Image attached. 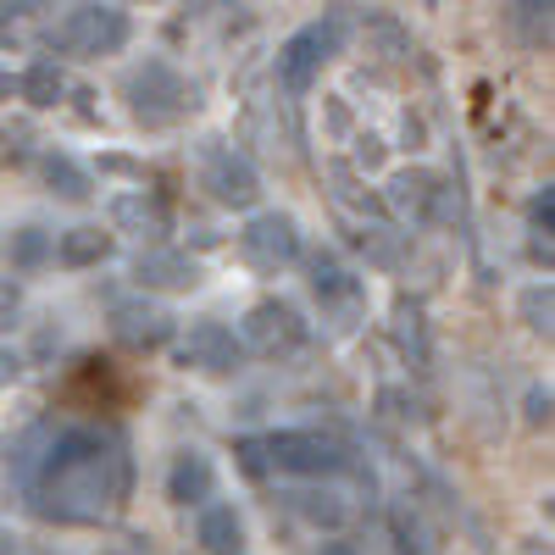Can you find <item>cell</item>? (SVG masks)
I'll return each mask as SVG.
<instances>
[{
    "label": "cell",
    "mask_w": 555,
    "mask_h": 555,
    "mask_svg": "<svg viewBox=\"0 0 555 555\" xmlns=\"http://www.w3.org/2000/svg\"><path fill=\"white\" fill-rule=\"evenodd\" d=\"M128 450L117 434L67 428L34 455V512L56 522H106L128 500Z\"/></svg>",
    "instance_id": "1"
},
{
    "label": "cell",
    "mask_w": 555,
    "mask_h": 555,
    "mask_svg": "<svg viewBox=\"0 0 555 555\" xmlns=\"http://www.w3.org/2000/svg\"><path fill=\"white\" fill-rule=\"evenodd\" d=\"M128 95H133V117L151 122V128L178 122V117L195 112V89L183 83L167 62H145V67H139V73L128 78Z\"/></svg>",
    "instance_id": "2"
},
{
    "label": "cell",
    "mask_w": 555,
    "mask_h": 555,
    "mask_svg": "<svg viewBox=\"0 0 555 555\" xmlns=\"http://www.w3.org/2000/svg\"><path fill=\"white\" fill-rule=\"evenodd\" d=\"M339 44H345V28L328 17V23H311V28H300L284 51H278V83L289 89V95H306L311 89V78L322 73V62L328 56H339Z\"/></svg>",
    "instance_id": "3"
},
{
    "label": "cell",
    "mask_w": 555,
    "mask_h": 555,
    "mask_svg": "<svg viewBox=\"0 0 555 555\" xmlns=\"http://www.w3.org/2000/svg\"><path fill=\"white\" fill-rule=\"evenodd\" d=\"M122 39H128V17L117 7H78L51 28V44L56 51H73V56H106Z\"/></svg>",
    "instance_id": "4"
},
{
    "label": "cell",
    "mask_w": 555,
    "mask_h": 555,
    "mask_svg": "<svg viewBox=\"0 0 555 555\" xmlns=\"http://www.w3.org/2000/svg\"><path fill=\"white\" fill-rule=\"evenodd\" d=\"M267 467H278V473H334V467H345V450L322 434H278V439H267Z\"/></svg>",
    "instance_id": "5"
},
{
    "label": "cell",
    "mask_w": 555,
    "mask_h": 555,
    "mask_svg": "<svg viewBox=\"0 0 555 555\" xmlns=\"http://www.w3.org/2000/svg\"><path fill=\"white\" fill-rule=\"evenodd\" d=\"M201 183H206L222 206H250V201L261 195L256 172H250L234 151H222V145H206V156H201Z\"/></svg>",
    "instance_id": "6"
},
{
    "label": "cell",
    "mask_w": 555,
    "mask_h": 555,
    "mask_svg": "<svg viewBox=\"0 0 555 555\" xmlns=\"http://www.w3.org/2000/svg\"><path fill=\"white\" fill-rule=\"evenodd\" d=\"M300 317H295V306H284V300H261L256 311H250V322H245V345L256 350V356H284V350H295L300 345Z\"/></svg>",
    "instance_id": "7"
},
{
    "label": "cell",
    "mask_w": 555,
    "mask_h": 555,
    "mask_svg": "<svg viewBox=\"0 0 555 555\" xmlns=\"http://www.w3.org/2000/svg\"><path fill=\"white\" fill-rule=\"evenodd\" d=\"M240 250L256 261V267H284V261H295V250H300V234H295V222L289 217H278V211H267V217H256L245 234H240Z\"/></svg>",
    "instance_id": "8"
},
{
    "label": "cell",
    "mask_w": 555,
    "mask_h": 555,
    "mask_svg": "<svg viewBox=\"0 0 555 555\" xmlns=\"http://www.w3.org/2000/svg\"><path fill=\"white\" fill-rule=\"evenodd\" d=\"M178 361L195 366V373H234V366H240V345H234V334H228L222 322H195L190 339L178 345Z\"/></svg>",
    "instance_id": "9"
},
{
    "label": "cell",
    "mask_w": 555,
    "mask_h": 555,
    "mask_svg": "<svg viewBox=\"0 0 555 555\" xmlns=\"http://www.w3.org/2000/svg\"><path fill=\"white\" fill-rule=\"evenodd\" d=\"M112 328H117V339H128V345H139V350H156V345L172 339V317H167L162 306L128 300V306L112 311Z\"/></svg>",
    "instance_id": "10"
},
{
    "label": "cell",
    "mask_w": 555,
    "mask_h": 555,
    "mask_svg": "<svg viewBox=\"0 0 555 555\" xmlns=\"http://www.w3.org/2000/svg\"><path fill=\"white\" fill-rule=\"evenodd\" d=\"M133 278H139V284H156V289H195V284H201L195 261H190V256H172V250L139 256V261H133Z\"/></svg>",
    "instance_id": "11"
},
{
    "label": "cell",
    "mask_w": 555,
    "mask_h": 555,
    "mask_svg": "<svg viewBox=\"0 0 555 555\" xmlns=\"http://www.w3.org/2000/svg\"><path fill=\"white\" fill-rule=\"evenodd\" d=\"M201 544H206L211 555H240V550H245V528H240V517L228 512V505H211V512L201 517Z\"/></svg>",
    "instance_id": "12"
},
{
    "label": "cell",
    "mask_w": 555,
    "mask_h": 555,
    "mask_svg": "<svg viewBox=\"0 0 555 555\" xmlns=\"http://www.w3.org/2000/svg\"><path fill=\"white\" fill-rule=\"evenodd\" d=\"M167 494H172L178 505L206 500V494H211V467H206L201 455H178V467H172V478H167Z\"/></svg>",
    "instance_id": "13"
},
{
    "label": "cell",
    "mask_w": 555,
    "mask_h": 555,
    "mask_svg": "<svg viewBox=\"0 0 555 555\" xmlns=\"http://www.w3.org/2000/svg\"><path fill=\"white\" fill-rule=\"evenodd\" d=\"M112 217H117V228H133V234H167V211L156 206V201H145V195H122L117 206H112Z\"/></svg>",
    "instance_id": "14"
},
{
    "label": "cell",
    "mask_w": 555,
    "mask_h": 555,
    "mask_svg": "<svg viewBox=\"0 0 555 555\" xmlns=\"http://www.w3.org/2000/svg\"><path fill=\"white\" fill-rule=\"evenodd\" d=\"M56 256L67 267H89V261H106L112 256V234H101V228H73V234H62Z\"/></svg>",
    "instance_id": "15"
},
{
    "label": "cell",
    "mask_w": 555,
    "mask_h": 555,
    "mask_svg": "<svg viewBox=\"0 0 555 555\" xmlns=\"http://www.w3.org/2000/svg\"><path fill=\"white\" fill-rule=\"evenodd\" d=\"M23 95H28L34 106H56V95H62V73H56L51 62H39V67L23 78Z\"/></svg>",
    "instance_id": "16"
},
{
    "label": "cell",
    "mask_w": 555,
    "mask_h": 555,
    "mask_svg": "<svg viewBox=\"0 0 555 555\" xmlns=\"http://www.w3.org/2000/svg\"><path fill=\"white\" fill-rule=\"evenodd\" d=\"M44 178L62 183V195H67V201H83V195H89V178H83L67 156H51V162H44Z\"/></svg>",
    "instance_id": "17"
},
{
    "label": "cell",
    "mask_w": 555,
    "mask_h": 555,
    "mask_svg": "<svg viewBox=\"0 0 555 555\" xmlns=\"http://www.w3.org/2000/svg\"><path fill=\"white\" fill-rule=\"evenodd\" d=\"M12 261L17 267H34V261H44V250H51V245H44V234H39V228H23V234H12Z\"/></svg>",
    "instance_id": "18"
},
{
    "label": "cell",
    "mask_w": 555,
    "mask_h": 555,
    "mask_svg": "<svg viewBox=\"0 0 555 555\" xmlns=\"http://www.w3.org/2000/svg\"><path fill=\"white\" fill-rule=\"evenodd\" d=\"M240 467H245L250 478L267 473V439H240Z\"/></svg>",
    "instance_id": "19"
},
{
    "label": "cell",
    "mask_w": 555,
    "mask_h": 555,
    "mask_svg": "<svg viewBox=\"0 0 555 555\" xmlns=\"http://www.w3.org/2000/svg\"><path fill=\"white\" fill-rule=\"evenodd\" d=\"M17 306H23L17 284H0V328H12V322H17Z\"/></svg>",
    "instance_id": "20"
},
{
    "label": "cell",
    "mask_w": 555,
    "mask_h": 555,
    "mask_svg": "<svg viewBox=\"0 0 555 555\" xmlns=\"http://www.w3.org/2000/svg\"><path fill=\"white\" fill-rule=\"evenodd\" d=\"M533 222H539V228H544V234H550V190H544V195L533 201Z\"/></svg>",
    "instance_id": "21"
},
{
    "label": "cell",
    "mask_w": 555,
    "mask_h": 555,
    "mask_svg": "<svg viewBox=\"0 0 555 555\" xmlns=\"http://www.w3.org/2000/svg\"><path fill=\"white\" fill-rule=\"evenodd\" d=\"M17 378V356H7V350H0V389H7Z\"/></svg>",
    "instance_id": "22"
},
{
    "label": "cell",
    "mask_w": 555,
    "mask_h": 555,
    "mask_svg": "<svg viewBox=\"0 0 555 555\" xmlns=\"http://www.w3.org/2000/svg\"><path fill=\"white\" fill-rule=\"evenodd\" d=\"M528 416H533V423H544V416H550V395H533L528 400Z\"/></svg>",
    "instance_id": "23"
},
{
    "label": "cell",
    "mask_w": 555,
    "mask_h": 555,
    "mask_svg": "<svg viewBox=\"0 0 555 555\" xmlns=\"http://www.w3.org/2000/svg\"><path fill=\"white\" fill-rule=\"evenodd\" d=\"M12 550H17V539H12L7 528H0V555H12Z\"/></svg>",
    "instance_id": "24"
},
{
    "label": "cell",
    "mask_w": 555,
    "mask_h": 555,
    "mask_svg": "<svg viewBox=\"0 0 555 555\" xmlns=\"http://www.w3.org/2000/svg\"><path fill=\"white\" fill-rule=\"evenodd\" d=\"M106 555H122V550H106Z\"/></svg>",
    "instance_id": "25"
}]
</instances>
